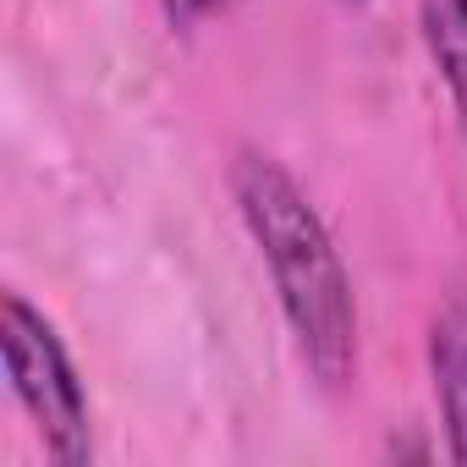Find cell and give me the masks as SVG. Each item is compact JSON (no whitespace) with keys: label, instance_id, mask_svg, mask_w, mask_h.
Instances as JSON below:
<instances>
[{"label":"cell","instance_id":"2","mask_svg":"<svg viewBox=\"0 0 467 467\" xmlns=\"http://www.w3.org/2000/svg\"><path fill=\"white\" fill-rule=\"evenodd\" d=\"M0 352H6V379L23 401V412L34 418L50 462L61 467H83L94 456V423H88V396L78 385V368L61 347V336L50 330V319L23 297L6 292L0 297Z\"/></svg>","mask_w":467,"mask_h":467},{"label":"cell","instance_id":"3","mask_svg":"<svg viewBox=\"0 0 467 467\" xmlns=\"http://www.w3.org/2000/svg\"><path fill=\"white\" fill-rule=\"evenodd\" d=\"M429 374L445 423V456L467 467V292H456L429 325Z\"/></svg>","mask_w":467,"mask_h":467},{"label":"cell","instance_id":"6","mask_svg":"<svg viewBox=\"0 0 467 467\" xmlns=\"http://www.w3.org/2000/svg\"><path fill=\"white\" fill-rule=\"evenodd\" d=\"M347 6H358V0H347Z\"/></svg>","mask_w":467,"mask_h":467},{"label":"cell","instance_id":"5","mask_svg":"<svg viewBox=\"0 0 467 467\" xmlns=\"http://www.w3.org/2000/svg\"><path fill=\"white\" fill-rule=\"evenodd\" d=\"M160 6H165V17H171L176 28H198V23H209V17L231 12L237 0H160Z\"/></svg>","mask_w":467,"mask_h":467},{"label":"cell","instance_id":"1","mask_svg":"<svg viewBox=\"0 0 467 467\" xmlns=\"http://www.w3.org/2000/svg\"><path fill=\"white\" fill-rule=\"evenodd\" d=\"M231 198L275 281V303L286 314L303 368L314 374V385L347 390L358 379V292L319 209L308 203L297 176L265 149H237Z\"/></svg>","mask_w":467,"mask_h":467},{"label":"cell","instance_id":"4","mask_svg":"<svg viewBox=\"0 0 467 467\" xmlns=\"http://www.w3.org/2000/svg\"><path fill=\"white\" fill-rule=\"evenodd\" d=\"M418 28H423V50L451 94L456 127L467 132V0H418Z\"/></svg>","mask_w":467,"mask_h":467}]
</instances>
